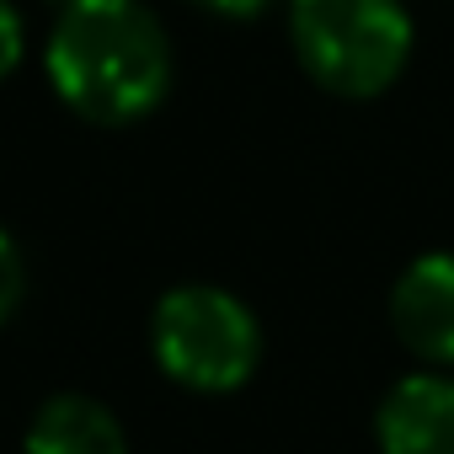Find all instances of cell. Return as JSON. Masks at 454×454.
Instances as JSON below:
<instances>
[{"label":"cell","mask_w":454,"mask_h":454,"mask_svg":"<svg viewBox=\"0 0 454 454\" xmlns=\"http://www.w3.org/2000/svg\"><path fill=\"white\" fill-rule=\"evenodd\" d=\"M187 6H198V12H208V17H224V22H252V17L273 12L278 0H187Z\"/></svg>","instance_id":"cell-9"},{"label":"cell","mask_w":454,"mask_h":454,"mask_svg":"<svg viewBox=\"0 0 454 454\" xmlns=\"http://www.w3.org/2000/svg\"><path fill=\"white\" fill-rule=\"evenodd\" d=\"M390 332L422 369H454V252H422L395 273Z\"/></svg>","instance_id":"cell-4"},{"label":"cell","mask_w":454,"mask_h":454,"mask_svg":"<svg viewBox=\"0 0 454 454\" xmlns=\"http://www.w3.org/2000/svg\"><path fill=\"white\" fill-rule=\"evenodd\" d=\"M284 12L289 49L326 97H385L411 65L417 22L406 0H284Z\"/></svg>","instance_id":"cell-2"},{"label":"cell","mask_w":454,"mask_h":454,"mask_svg":"<svg viewBox=\"0 0 454 454\" xmlns=\"http://www.w3.org/2000/svg\"><path fill=\"white\" fill-rule=\"evenodd\" d=\"M22 294H27V262H22V247L12 241V231L0 224V326L22 310Z\"/></svg>","instance_id":"cell-7"},{"label":"cell","mask_w":454,"mask_h":454,"mask_svg":"<svg viewBox=\"0 0 454 454\" xmlns=\"http://www.w3.org/2000/svg\"><path fill=\"white\" fill-rule=\"evenodd\" d=\"M22 454H129V433L107 401L86 390H59L27 417Z\"/></svg>","instance_id":"cell-6"},{"label":"cell","mask_w":454,"mask_h":454,"mask_svg":"<svg viewBox=\"0 0 454 454\" xmlns=\"http://www.w3.org/2000/svg\"><path fill=\"white\" fill-rule=\"evenodd\" d=\"M27 54V17L17 0H0V81H12Z\"/></svg>","instance_id":"cell-8"},{"label":"cell","mask_w":454,"mask_h":454,"mask_svg":"<svg viewBox=\"0 0 454 454\" xmlns=\"http://www.w3.org/2000/svg\"><path fill=\"white\" fill-rule=\"evenodd\" d=\"M380 454H454V369L401 374L374 406Z\"/></svg>","instance_id":"cell-5"},{"label":"cell","mask_w":454,"mask_h":454,"mask_svg":"<svg viewBox=\"0 0 454 454\" xmlns=\"http://www.w3.org/2000/svg\"><path fill=\"white\" fill-rule=\"evenodd\" d=\"M257 310L219 284H171L150 310L155 369L192 395H236L262 369Z\"/></svg>","instance_id":"cell-3"},{"label":"cell","mask_w":454,"mask_h":454,"mask_svg":"<svg viewBox=\"0 0 454 454\" xmlns=\"http://www.w3.org/2000/svg\"><path fill=\"white\" fill-rule=\"evenodd\" d=\"M43 70L81 123L129 129L171 97L176 54L145 0H65L43 43Z\"/></svg>","instance_id":"cell-1"}]
</instances>
